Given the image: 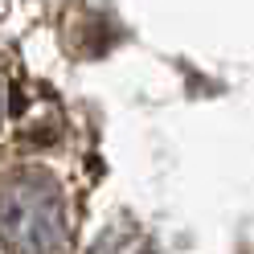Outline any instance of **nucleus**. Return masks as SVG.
Masks as SVG:
<instances>
[{
  "label": "nucleus",
  "instance_id": "f257e3e1",
  "mask_svg": "<svg viewBox=\"0 0 254 254\" xmlns=\"http://www.w3.org/2000/svg\"><path fill=\"white\" fill-rule=\"evenodd\" d=\"M8 242L17 254H50L62 238V201L54 189H45L33 177L8 185Z\"/></svg>",
  "mask_w": 254,
  "mask_h": 254
}]
</instances>
